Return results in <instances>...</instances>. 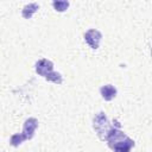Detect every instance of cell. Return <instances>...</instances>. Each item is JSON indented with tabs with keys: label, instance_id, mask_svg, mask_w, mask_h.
Listing matches in <instances>:
<instances>
[{
	"label": "cell",
	"instance_id": "ba28073f",
	"mask_svg": "<svg viewBox=\"0 0 152 152\" xmlns=\"http://www.w3.org/2000/svg\"><path fill=\"white\" fill-rule=\"evenodd\" d=\"M25 140H26V138L24 137L23 133H15V134H13V135L11 137V139H10V144H11L12 146L17 147V146L21 145Z\"/></svg>",
	"mask_w": 152,
	"mask_h": 152
},
{
	"label": "cell",
	"instance_id": "6da1fadb",
	"mask_svg": "<svg viewBox=\"0 0 152 152\" xmlns=\"http://www.w3.org/2000/svg\"><path fill=\"white\" fill-rule=\"evenodd\" d=\"M93 126H94V129L96 131V134L99 135V138L101 140H106L108 133L112 131L113 127H115L114 125H112L108 120V118L106 116L104 113H97L94 118V121H93Z\"/></svg>",
	"mask_w": 152,
	"mask_h": 152
},
{
	"label": "cell",
	"instance_id": "5b68a950",
	"mask_svg": "<svg viewBox=\"0 0 152 152\" xmlns=\"http://www.w3.org/2000/svg\"><path fill=\"white\" fill-rule=\"evenodd\" d=\"M100 93H101V96L106 100V101H110L113 100L115 96H116V88L112 84H106V86H102L100 88Z\"/></svg>",
	"mask_w": 152,
	"mask_h": 152
},
{
	"label": "cell",
	"instance_id": "277c9868",
	"mask_svg": "<svg viewBox=\"0 0 152 152\" xmlns=\"http://www.w3.org/2000/svg\"><path fill=\"white\" fill-rule=\"evenodd\" d=\"M53 71V63L46 58H42L36 63V72L40 76H46Z\"/></svg>",
	"mask_w": 152,
	"mask_h": 152
},
{
	"label": "cell",
	"instance_id": "9c48e42d",
	"mask_svg": "<svg viewBox=\"0 0 152 152\" xmlns=\"http://www.w3.org/2000/svg\"><path fill=\"white\" fill-rule=\"evenodd\" d=\"M45 80H46V81H50V82H53V83H56V84H61L62 81H63L62 75H61L59 72H57V71H51L49 75L45 76Z\"/></svg>",
	"mask_w": 152,
	"mask_h": 152
},
{
	"label": "cell",
	"instance_id": "8992f818",
	"mask_svg": "<svg viewBox=\"0 0 152 152\" xmlns=\"http://www.w3.org/2000/svg\"><path fill=\"white\" fill-rule=\"evenodd\" d=\"M133 146H134V141L127 137L124 141L116 144L112 150H114V152H131Z\"/></svg>",
	"mask_w": 152,
	"mask_h": 152
},
{
	"label": "cell",
	"instance_id": "7a4b0ae2",
	"mask_svg": "<svg viewBox=\"0 0 152 152\" xmlns=\"http://www.w3.org/2000/svg\"><path fill=\"white\" fill-rule=\"evenodd\" d=\"M101 38H102V33L97 30H94V28H90L84 33V40L94 50H96L99 48Z\"/></svg>",
	"mask_w": 152,
	"mask_h": 152
},
{
	"label": "cell",
	"instance_id": "3957f363",
	"mask_svg": "<svg viewBox=\"0 0 152 152\" xmlns=\"http://www.w3.org/2000/svg\"><path fill=\"white\" fill-rule=\"evenodd\" d=\"M38 127V120L34 118H28L25 120L24 126H23V134L26 138V140L32 139L34 135V132Z\"/></svg>",
	"mask_w": 152,
	"mask_h": 152
},
{
	"label": "cell",
	"instance_id": "52a82bcc",
	"mask_svg": "<svg viewBox=\"0 0 152 152\" xmlns=\"http://www.w3.org/2000/svg\"><path fill=\"white\" fill-rule=\"evenodd\" d=\"M38 8H39V5L36 4V2L27 4V5L24 6V8H23V11H21V14H23V17H24L25 19H30V18L33 15V13H34Z\"/></svg>",
	"mask_w": 152,
	"mask_h": 152
},
{
	"label": "cell",
	"instance_id": "30bf717a",
	"mask_svg": "<svg viewBox=\"0 0 152 152\" xmlns=\"http://www.w3.org/2000/svg\"><path fill=\"white\" fill-rule=\"evenodd\" d=\"M52 6L58 12H64L69 7V1H53Z\"/></svg>",
	"mask_w": 152,
	"mask_h": 152
}]
</instances>
